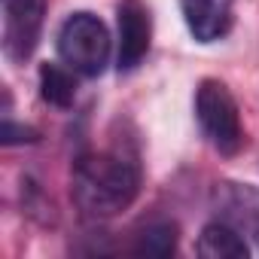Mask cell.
Instances as JSON below:
<instances>
[{
	"label": "cell",
	"mask_w": 259,
	"mask_h": 259,
	"mask_svg": "<svg viewBox=\"0 0 259 259\" xmlns=\"http://www.w3.org/2000/svg\"><path fill=\"white\" fill-rule=\"evenodd\" d=\"M141 192V165L125 150L85 153L73 162L70 195L85 217H116Z\"/></svg>",
	"instance_id": "obj_1"
},
{
	"label": "cell",
	"mask_w": 259,
	"mask_h": 259,
	"mask_svg": "<svg viewBox=\"0 0 259 259\" xmlns=\"http://www.w3.org/2000/svg\"><path fill=\"white\" fill-rule=\"evenodd\" d=\"M195 119L204 141L220 156H235L244 147V125L238 101L220 79H201L195 89Z\"/></svg>",
	"instance_id": "obj_2"
},
{
	"label": "cell",
	"mask_w": 259,
	"mask_h": 259,
	"mask_svg": "<svg viewBox=\"0 0 259 259\" xmlns=\"http://www.w3.org/2000/svg\"><path fill=\"white\" fill-rule=\"evenodd\" d=\"M55 49H58V58L79 76H101L110 64L113 40H110L107 25L98 16L73 13L64 19Z\"/></svg>",
	"instance_id": "obj_3"
},
{
	"label": "cell",
	"mask_w": 259,
	"mask_h": 259,
	"mask_svg": "<svg viewBox=\"0 0 259 259\" xmlns=\"http://www.w3.org/2000/svg\"><path fill=\"white\" fill-rule=\"evenodd\" d=\"M49 0H0L4 10V55L13 64H22L34 55L43 22H46Z\"/></svg>",
	"instance_id": "obj_4"
},
{
	"label": "cell",
	"mask_w": 259,
	"mask_h": 259,
	"mask_svg": "<svg viewBox=\"0 0 259 259\" xmlns=\"http://www.w3.org/2000/svg\"><path fill=\"white\" fill-rule=\"evenodd\" d=\"M119 25V46H116V67L119 73H132L144 64L150 43H153V16L144 0H122L116 10Z\"/></svg>",
	"instance_id": "obj_5"
},
{
	"label": "cell",
	"mask_w": 259,
	"mask_h": 259,
	"mask_svg": "<svg viewBox=\"0 0 259 259\" xmlns=\"http://www.w3.org/2000/svg\"><path fill=\"white\" fill-rule=\"evenodd\" d=\"M180 13L198 43H217L232 31L235 0H180Z\"/></svg>",
	"instance_id": "obj_6"
},
{
	"label": "cell",
	"mask_w": 259,
	"mask_h": 259,
	"mask_svg": "<svg viewBox=\"0 0 259 259\" xmlns=\"http://www.w3.org/2000/svg\"><path fill=\"white\" fill-rule=\"evenodd\" d=\"M220 220L232 223L244 235L259 241V186L250 183H223L217 189Z\"/></svg>",
	"instance_id": "obj_7"
},
{
	"label": "cell",
	"mask_w": 259,
	"mask_h": 259,
	"mask_svg": "<svg viewBox=\"0 0 259 259\" xmlns=\"http://www.w3.org/2000/svg\"><path fill=\"white\" fill-rule=\"evenodd\" d=\"M198 256L204 259H247L250 247L244 241V232L235 229L232 223L226 220H213L201 229L198 235V244H195Z\"/></svg>",
	"instance_id": "obj_8"
},
{
	"label": "cell",
	"mask_w": 259,
	"mask_h": 259,
	"mask_svg": "<svg viewBox=\"0 0 259 259\" xmlns=\"http://www.w3.org/2000/svg\"><path fill=\"white\" fill-rule=\"evenodd\" d=\"M76 70H70L64 61L61 64H43L40 67V95L46 104L67 110L76 101Z\"/></svg>",
	"instance_id": "obj_9"
},
{
	"label": "cell",
	"mask_w": 259,
	"mask_h": 259,
	"mask_svg": "<svg viewBox=\"0 0 259 259\" xmlns=\"http://www.w3.org/2000/svg\"><path fill=\"white\" fill-rule=\"evenodd\" d=\"M174 250H177V226L168 220L150 223L135 244V253H144V256H171Z\"/></svg>",
	"instance_id": "obj_10"
},
{
	"label": "cell",
	"mask_w": 259,
	"mask_h": 259,
	"mask_svg": "<svg viewBox=\"0 0 259 259\" xmlns=\"http://www.w3.org/2000/svg\"><path fill=\"white\" fill-rule=\"evenodd\" d=\"M0 141H4L7 147H16V144H34V141H37V132H31V128L16 125L13 119H7V122H4V132H0Z\"/></svg>",
	"instance_id": "obj_11"
}]
</instances>
